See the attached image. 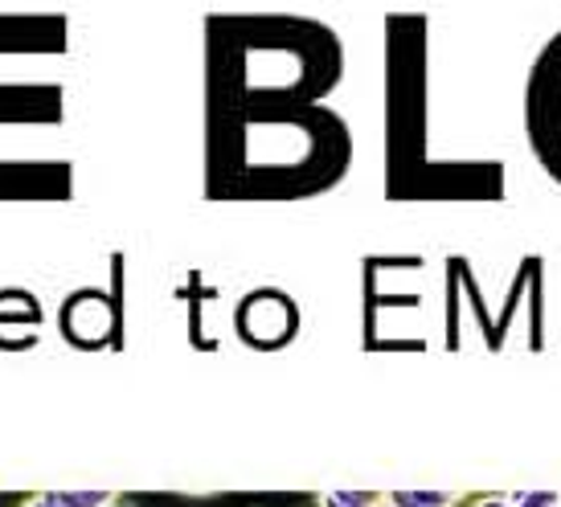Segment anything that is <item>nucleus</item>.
<instances>
[{"mask_svg":"<svg viewBox=\"0 0 561 507\" xmlns=\"http://www.w3.org/2000/svg\"><path fill=\"white\" fill-rule=\"evenodd\" d=\"M25 507H62V504H58L54 495H42V499H30V504H25Z\"/></svg>","mask_w":561,"mask_h":507,"instance_id":"7","label":"nucleus"},{"mask_svg":"<svg viewBox=\"0 0 561 507\" xmlns=\"http://www.w3.org/2000/svg\"><path fill=\"white\" fill-rule=\"evenodd\" d=\"M320 504H324V507H374V504H381V495H369V492H324V495H320Z\"/></svg>","mask_w":561,"mask_h":507,"instance_id":"5","label":"nucleus"},{"mask_svg":"<svg viewBox=\"0 0 561 507\" xmlns=\"http://www.w3.org/2000/svg\"><path fill=\"white\" fill-rule=\"evenodd\" d=\"M54 499L62 507H111L115 504V495L111 492H54Z\"/></svg>","mask_w":561,"mask_h":507,"instance_id":"4","label":"nucleus"},{"mask_svg":"<svg viewBox=\"0 0 561 507\" xmlns=\"http://www.w3.org/2000/svg\"><path fill=\"white\" fill-rule=\"evenodd\" d=\"M525 131L537 164L561 185V30L549 37L525 87Z\"/></svg>","mask_w":561,"mask_h":507,"instance_id":"1","label":"nucleus"},{"mask_svg":"<svg viewBox=\"0 0 561 507\" xmlns=\"http://www.w3.org/2000/svg\"><path fill=\"white\" fill-rule=\"evenodd\" d=\"M374 507H390V504H386V495H381V504H374Z\"/></svg>","mask_w":561,"mask_h":507,"instance_id":"8","label":"nucleus"},{"mask_svg":"<svg viewBox=\"0 0 561 507\" xmlns=\"http://www.w3.org/2000/svg\"><path fill=\"white\" fill-rule=\"evenodd\" d=\"M463 507H516L513 499H500V495H480V499H468Z\"/></svg>","mask_w":561,"mask_h":507,"instance_id":"6","label":"nucleus"},{"mask_svg":"<svg viewBox=\"0 0 561 507\" xmlns=\"http://www.w3.org/2000/svg\"><path fill=\"white\" fill-rule=\"evenodd\" d=\"M111 332V308L94 295H82L79 303L66 308V336L79 339V344H103Z\"/></svg>","mask_w":561,"mask_h":507,"instance_id":"3","label":"nucleus"},{"mask_svg":"<svg viewBox=\"0 0 561 507\" xmlns=\"http://www.w3.org/2000/svg\"><path fill=\"white\" fill-rule=\"evenodd\" d=\"M242 336L250 344H259V348H275L283 339L296 336V308H291V299L283 291H254L242 303Z\"/></svg>","mask_w":561,"mask_h":507,"instance_id":"2","label":"nucleus"}]
</instances>
